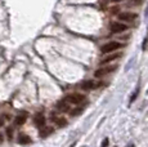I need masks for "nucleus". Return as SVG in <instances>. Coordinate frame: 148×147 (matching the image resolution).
Returning a JSON list of instances; mask_svg holds the SVG:
<instances>
[{"label":"nucleus","instance_id":"obj_1","mask_svg":"<svg viewBox=\"0 0 148 147\" xmlns=\"http://www.w3.org/2000/svg\"><path fill=\"white\" fill-rule=\"evenodd\" d=\"M120 48H122L121 43H119V41H110V43L104 44L103 47L101 48V50H102V53L107 54V53H112V52H115V50L120 49Z\"/></svg>","mask_w":148,"mask_h":147},{"label":"nucleus","instance_id":"obj_2","mask_svg":"<svg viewBox=\"0 0 148 147\" xmlns=\"http://www.w3.org/2000/svg\"><path fill=\"white\" fill-rule=\"evenodd\" d=\"M64 100L67 101L68 103H73V104H79L81 102H84L85 100V95L80 94V93H71V94H68Z\"/></svg>","mask_w":148,"mask_h":147},{"label":"nucleus","instance_id":"obj_3","mask_svg":"<svg viewBox=\"0 0 148 147\" xmlns=\"http://www.w3.org/2000/svg\"><path fill=\"white\" fill-rule=\"evenodd\" d=\"M102 84L98 83V81H94V80H85L81 83V89L84 90H92V89H95L98 88V87H101Z\"/></svg>","mask_w":148,"mask_h":147},{"label":"nucleus","instance_id":"obj_4","mask_svg":"<svg viewBox=\"0 0 148 147\" xmlns=\"http://www.w3.org/2000/svg\"><path fill=\"white\" fill-rule=\"evenodd\" d=\"M116 66H106V67H102V69H98L97 71L94 72V76L95 78H102V76L104 75H108V74H111L112 71H115Z\"/></svg>","mask_w":148,"mask_h":147},{"label":"nucleus","instance_id":"obj_5","mask_svg":"<svg viewBox=\"0 0 148 147\" xmlns=\"http://www.w3.org/2000/svg\"><path fill=\"white\" fill-rule=\"evenodd\" d=\"M110 29L113 34H120V32H122V31H126L127 26L125 23H121V22H112Z\"/></svg>","mask_w":148,"mask_h":147},{"label":"nucleus","instance_id":"obj_6","mask_svg":"<svg viewBox=\"0 0 148 147\" xmlns=\"http://www.w3.org/2000/svg\"><path fill=\"white\" fill-rule=\"evenodd\" d=\"M135 13H130V12H124V13H119V19L122 22H132L134 21V19L136 18Z\"/></svg>","mask_w":148,"mask_h":147},{"label":"nucleus","instance_id":"obj_7","mask_svg":"<svg viewBox=\"0 0 148 147\" xmlns=\"http://www.w3.org/2000/svg\"><path fill=\"white\" fill-rule=\"evenodd\" d=\"M120 57H121V53H113V54H110V56H107V57H104L101 62H99V63L101 65H107V63H110V62H112V61H116V59L120 58Z\"/></svg>","mask_w":148,"mask_h":147},{"label":"nucleus","instance_id":"obj_8","mask_svg":"<svg viewBox=\"0 0 148 147\" xmlns=\"http://www.w3.org/2000/svg\"><path fill=\"white\" fill-rule=\"evenodd\" d=\"M34 123H35V125L38 126V128H42V126L45 125V117L42 114H38L34 119Z\"/></svg>","mask_w":148,"mask_h":147},{"label":"nucleus","instance_id":"obj_9","mask_svg":"<svg viewBox=\"0 0 148 147\" xmlns=\"http://www.w3.org/2000/svg\"><path fill=\"white\" fill-rule=\"evenodd\" d=\"M26 119H27V112H21L18 116H16V125H23L26 123Z\"/></svg>","mask_w":148,"mask_h":147},{"label":"nucleus","instance_id":"obj_10","mask_svg":"<svg viewBox=\"0 0 148 147\" xmlns=\"http://www.w3.org/2000/svg\"><path fill=\"white\" fill-rule=\"evenodd\" d=\"M57 109H58L59 111H62V112H67L68 110H70V106H68L67 101L63 100V101H59V102L57 103Z\"/></svg>","mask_w":148,"mask_h":147},{"label":"nucleus","instance_id":"obj_11","mask_svg":"<svg viewBox=\"0 0 148 147\" xmlns=\"http://www.w3.org/2000/svg\"><path fill=\"white\" fill-rule=\"evenodd\" d=\"M18 143H21V145H28V143H31V138L25 134V133H21L18 135Z\"/></svg>","mask_w":148,"mask_h":147},{"label":"nucleus","instance_id":"obj_12","mask_svg":"<svg viewBox=\"0 0 148 147\" xmlns=\"http://www.w3.org/2000/svg\"><path fill=\"white\" fill-rule=\"evenodd\" d=\"M53 133V128H50V126H47V128H42L40 131V137L41 138H45L48 137V135H50Z\"/></svg>","mask_w":148,"mask_h":147},{"label":"nucleus","instance_id":"obj_13","mask_svg":"<svg viewBox=\"0 0 148 147\" xmlns=\"http://www.w3.org/2000/svg\"><path fill=\"white\" fill-rule=\"evenodd\" d=\"M53 121L56 123L57 126H61V128L67 124V120L64 117H53Z\"/></svg>","mask_w":148,"mask_h":147},{"label":"nucleus","instance_id":"obj_14","mask_svg":"<svg viewBox=\"0 0 148 147\" xmlns=\"http://www.w3.org/2000/svg\"><path fill=\"white\" fill-rule=\"evenodd\" d=\"M5 133H7V137L9 141L13 139V128L12 126H9V128H7V131H5Z\"/></svg>","mask_w":148,"mask_h":147},{"label":"nucleus","instance_id":"obj_15","mask_svg":"<svg viewBox=\"0 0 148 147\" xmlns=\"http://www.w3.org/2000/svg\"><path fill=\"white\" fill-rule=\"evenodd\" d=\"M81 112H82V109H80V107H77V109H75L73 111H71L70 114L72 115V116H76V115H80Z\"/></svg>","mask_w":148,"mask_h":147},{"label":"nucleus","instance_id":"obj_16","mask_svg":"<svg viewBox=\"0 0 148 147\" xmlns=\"http://www.w3.org/2000/svg\"><path fill=\"white\" fill-rule=\"evenodd\" d=\"M138 94H139V88H138V89H135V93L132 95V98H130V103H133V102H134V101L136 100V97H138Z\"/></svg>","mask_w":148,"mask_h":147},{"label":"nucleus","instance_id":"obj_17","mask_svg":"<svg viewBox=\"0 0 148 147\" xmlns=\"http://www.w3.org/2000/svg\"><path fill=\"white\" fill-rule=\"evenodd\" d=\"M147 45H148V34H147L146 39H144V41H143V45H142V48H143V50H146V49H147Z\"/></svg>","mask_w":148,"mask_h":147},{"label":"nucleus","instance_id":"obj_18","mask_svg":"<svg viewBox=\"0 0 148 147\" xmlns=\"http://www.w3.org/2000/svg\"><path fill=\"white\" fill-rule=\"evenodd\" d=\"M119 12H120V8H119V7L111 8V13H112V14H116V13H119Z\"/></svg>","mask_w":148,"mask_h":147},{"label":"nucleus","instance_id":"obj_19","mask_svg":"<svg viewBox=\"0 0 148 147\" xmlns=\"http://www.w3.org/2000/svg\"><path fill=\"white\" fill-rule=\"evenodd\" d=\"M143 0H132V5H140Z\"/></svg>","mask_w":148,"mask_h":147},{"label":"nucleus","instance_id":"obj_20","mask_svg":"<svg viewBox=\"0 0 148 147\" xmlns=\"http://www.w3.org/2000/svg\"><path fill=\"white\" fill-rule=\"evenodd\" d=\"M4 119H8V115H3V116H0V125L4 124Z\"/></svg>","mask_w":148,"mask_h":147},{"label":"nucleus","instance_id":"obj_21","mask_svg":"<svg viewBox=\"0 0 148 147\" xmlns=\"http://www.w3.org/2000/svg\"><path fill=\"white\" fill-rule=\"evenodd\" d=\"M107 146H108V138H106L103 141V143H102V147H107Z\"/></svg>","mask_w":148,"mask_h":147},{"label":"nucleus","instance_id":"obj_22","mask_svg":"<svg viewBox=\"0 0 148 147\" xmlns=\"http://www.w3.org/2000/svg\"><path fill=\"white\" fill-rule=\"evenodd\" d=\"M111 1H113V3H120V1H122V0H111Z\"/></svg>","mask_w":148,"mask_h":147},{"label":"nucleus","instance_id":"obj_23","mask_svg":"<svg viewBox=\"0 0 148 147\" xmlns=\"http://www.w3.org/2000/svg\"><path fill=\"white\" fill-rule=\"evenodd\" d=\"M3 141V134H0V142Z\"/></svg>","mask_w":148,"mask_h":147}]
</instances>
